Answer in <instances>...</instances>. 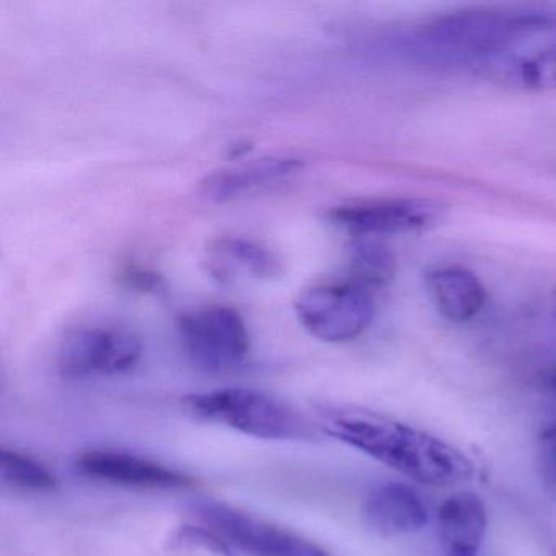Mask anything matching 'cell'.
I'll return each mask as SVG.
<instances>
[{
    "label": "cell",
    "instance_id": "cell-18",
    "mask_svg": "<svg viewBox=\"0 0 556 556\" xmlns=\"http://www.w3.org/2000/svg\"><path fill=\"white\" fill-rule=\"evenodd\" d=\"M174 542L180 543V545L201 546V548L207 549V552L214 553V555H236V552L230 548L229 543L206 526L180 527V529L174 533Z\"/></svg>",
    "mask_w": 556,
    "mask_h": 556
},
{
    "label": "cell",
    "instance_id": "cell-12",
    "mask_svg": "<svg viewBox=\"0 0 556 556\" xmlns=\"http://www.w3.org/2000/svg\"><path fill=\"white\" fill-rule=\"evenodd\" d=\"M486 530V506L477 494H454L439 507L438 533L445 556H477Z\"/></svg>",
    "mask_w": 556,
    "mask_h": 556
},
{
    "label": "cell",
    "instance_id": "cell-10",
    "mask_svg": "<svg viewBox=\"0 0 556 556\" xmlns=\"http://www.w3.org/2000/svg\"><path fill=\"white\" fill-rule=\"evenodd\" d=\"M304 167L295 157H263L219 168L201 181V193L214 203H227L258 188L291 178Z\"/></svg>",
    "mask_w": 556,
    "mask_h": 556
},
{
    "label": "cell",
    "instance_id": "cell-5",
    "mask_svg": "<svg viewBox=\"0 0 556 556\" xmlns=\"http://www.w3.org/2000/svg\"><path fill=\"white\" fill-rule=\"evenodd\" d=\"M194 513L203 526L223 536L236 553L247 556H330L317 543L219 501H200Z\"/></svg>",
    "mask_w": 556,
    "mask_h": 556
},
{
    "label": "cell",
    "instance_id": "cell-17",
    "mask_svg": "<svg viewBox=\"0 0 556 556\" xmlns=\"http://www.w3.org/2000/svg\"><path fill=\"white\" fill-rule=\"evenodd\" d=\"M536 468L543 490L556 501V422L540 431L536 439Z\"/></svg>",
    "mask_w": 556,
    "mask_h": 556
},
{
    "label": "cell",
    "instance_id": "cell-19",
    "mask_svg": "<svg viewBox=\"0 0 556 556\" xmlns=\"http://www.w3.org/2000/svg\"><path fill=\"white\" fill-rule=\"evenodd\" d=\"M122 282L126 288L142 292V294L157 295L165 289V282L161 275L151 269L141 268V266H126L122 271Z\"/></svg>",
    "mask_w": 556,
    "mask_h": 556
},
{
    "label": "cell",
    "instance_id": "cell-1",
    "mask_svg": "<svg viewBox=\"0 0 556 556\" xmlns=\"http://www.w3.org/2000/svg\"><path fill=\"white\" fill-rule=\"evenodd\" d=\"M321 428L419 484L457 486L475 473L473 462L460 448L379 413L334 409L325 413Z\"/></svg>",
    "mask_w": 556,
    "mask_h": 556
},
{
    "label": "cell",
    "instance_id": "cell-2",
    "mask_svg": "<svg viewBox=\"0 0 556 556\" xmlns=\"http://www.w3.org/2000/svg\"><path fill=\"white\" fill-rule=\"evenodd\" d=\"M184 408L198 421L216 422L256 439L288 441L308 435L307 421L298 409L262 390L232 387L193 393L185 396Z\"/></svg>",
    "mask_w": 556,
    "mask_h": 556
},
{
    "label": "cell",
    "instance_id": "cell-13",
    "mask_svg": "<svg viewBox=\"0 0 556 556\" xmlns=\"http://www.w3.org/2000/svg\"><path fill=\"white\" fill-rule=\"evenodd\" d=\"M211 271L220 279L249 276L255 279H273L281 273L278 256L243 237H220L213 240L210 249Z\"/></svg>",
    "mask_w": 556,
    "mask_h": 556
},
{
    "label": "cell",
    "instance_id": "cell-22",
    "mask_svg": "<svg viewBox=\"0 0 556 556\" xmlns=\"http://www.w3.org/2000/svg\"><path fill=\"white\" fill-rule=\"evenodd\" d=\"M553 311H555L556 314V291L553 292Z\"/></svg>",
    "mask_w": 556,
    "mask_h": 556
},
{
    "label": "cell",
    "instance_id": "cell-7",
    "mask_svg": "<svg viewBox=\"0 0 556 556\" xmlns=\"http://www.w3.org/2000/svg\"><path fill=\"white\" fill-rule=\"evenodd\" d=\"M444 214V204L428 198H383L331 207L328 220L356 239H376L431 229Z\"/></svg>",
    "mask_w": 556,
    "mask_h": 556
},
{
    "label": "cell",
    "instance_id": "cell-6",
    "mask_svg": "<svg viewBox=\"0 0 556 556\" xmlns=\"http://www.w3.org/2000/svg\"><path fill=\"white\" fill-rule=\"evenodd\" d=\"M142 356L141 338L118 328L83 327L66 334L58 369L66 379L113 377L129 372Z\"/></svg>",
    "mask_w": 556,
    "mask_h": 556
},
{
    "label": "cell",
    "instance_id": "cell-21",
    "mask_svg": "<svg viewBox=\"0 0 556 556\" xmlns=\"http://www.w3.org/2000/svg\"><path fill=\"white\" fill-rule=\"evenodd\" d=\"M549 387H552L553 392L556 393V376H553L552 379H549Z\"/></svg>",
    "mask_w": 556,
    "mask_h": 556
},
{
    "label": "cell",
    "instance_id": "cell-15",
    "mask_svg": "<svg viewBox=\"0 0 556 556\" xmlns=\"http://www.w3.org/2000/svg\"><path fill=\"white\" fill-rule=\"evenodd\" d=\"M0 473L5 483L27 493L50 494L60 491L56 475L37 458L15 448L0 451Z\"/></svg>",
    "mask_w": 556,
    "mask_h": 556
},
{
    "label": "cell",
    "instance_id": "cell-9",
    "mask_svg": "<svg viewBox=\"0 0 556 556\" xmlns=\"http://www.w3.org/2000/svg\"><path fill=\"white\" fill-rule=\"evenodd\" d=\"M363 517L376 533L409 535L429 522L428 507L418 491L405 483H383L374 488L363 504Z\"/></svg>",
    "mask_w": 556,
    "mask_h": 556
},
{
    "label": "cell",
    "instance_id": "cell-20",
    "mask_svg": "<svg viewBox=\"0 0 556 556\" xmlns=\"http://www.w3.org/2000/svg\"><path fill=\"white\" fill-rule=\"evenodd\" d=\"M253 146L250 142H236L232 149H230V157H242L247 152L252 151Z\"/></svg>",
    "mask_w": 556,
    "mask_h": 556
},
{
    "label": "cell",
    "instance_id": "cell-3",
    "mask_svg": "<svg viewBox=\"0 0 556 556\" xmlns=\"http://www.w3.org/2000/svg\"><path fill=\"white\" fill-rule=\"evenodd\" d=\"M177 327L188 359L204 372H230L249 357V328L236 308L211 305L185 312Z\"/></svg>",
    "mask_w": 556,
    "mask_h": 556
},
{
    "label": "cell",
    "instance_id": "cell-16",
    "mask_svg": "<svg viewBox=\"0 0 556 556\" xmlns=\"http://www.w3.org/2000/svg\"><path fill=\"white\" fill-rule=\"evenodd\" d=\"M519 77L530 90L556 89V43L522 63Z\"/></svg>",
    "mask_w": 556,
    "mask_h": 556
},
{
    "label": "cell",
    "instance_id": "cell-14",
    "mask_svg": "<svg viewBox=\"0 0 556 556\" xmlns=\"http://www.w3.org/2000/svg\"><path fill=\"white\" fill-rule=\"evenodd\" d=\"M348 269H350L348 281L367 291L383 288L395 276V256L379 240L356 239L351 243Z\"/></svg>",
    "mask_w": 556,
    "mask_h": 556
},
{
    "label": "cell",
    "instance_id": "cell-8",
    "mask_svg": "<svg viewBox=\"0 0 556 556\" xmlns=\"http://www.w3.org/2000/svg\"><path fill=\"white\" fill-rule=\"evenodd\" d=\"M77 473L99 483L138 490H187L194 481L188 475L129 452L93 448L76 460Z\"/></svg>",
    "mask_w": 556,
    "mask_h": 556
},
{
    "label": "cell",
    "instance_id": "cell-11",
    "mask_svg": "<svg viewBox=\"0 0 556 556\" xmlns=\"http://www.w3.org/2000/svg\"><path fill=\"white\" fill-rule=\"evenodd\" d=\"M426 291L435 311L455 324L473 320L486 305V289L464 266H439L426 275Z\"/></svg>",
    "mask_w": 556,
    "mask_h": 556
},
{
    "label": "cell",
    "instance_id": "cell-4",
    "mask_svg": "<svg viewBox=\"0 0 556 556\" xmlns=\"http://www.w3.org/2000/svg\"><path fill=\"white\" fill-rule=\"evenodd\" d=\"M302 327L325 343H350L376 317L372 292L351 281L324 282L305 289L295 299Z\"/></svg>",
    "mask_w": 556,
    "mask_h": 556
}]
</instances>
